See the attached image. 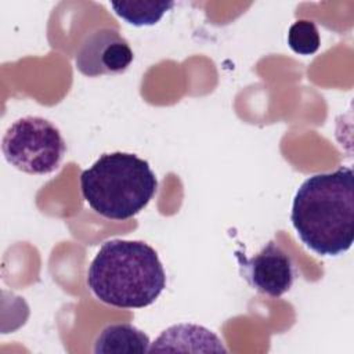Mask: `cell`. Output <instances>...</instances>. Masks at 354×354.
<instances>
[{
  "instance_id": "obj_1",
  "label": "cell",
  "mask_w": 354,
  "mask_h": 354,
  "mask_svg": "<svg viewBox=\"0 0 354 354\" xmlns=\"http://www.w3.org/2000/svg\"><path fill=\"white\" fill-rule=\"evenodd\" d=\"M290 221L300 241L321 256H339L354 241V173L340 167L301 183Z\"/></svg>"
},
{
  "instance_id": "obj_2",
  "label": "cell",
  "mask_w": 354,
  "mask_h": 354,
  "mask_svg": "<svg viewBox=\"0 0 354 354\" xmlns=\"http://www.w3.org/2000/svg\"><path fill=\"white\" fill-rule=\"evenodd\" d=\"M87 286L102 303L118 308L151 306L166 288L156 250L142 241L111 239L87 270Z\"/></svg>"
},
{
  "instance_id": "obj_3",
  "label": "cell",
  "mask_w": 354,
  "mask_h": 354,
  "mask_svg": "<svg viewBox=\"0 0 354 354\" xmlns=\"http://www.w3.org/2000/svg\"><path fill=\"white\" fill-rule=\"evenodd\" d=\"M158 189L149 163L134 153L101 155L80 174V191L87 205L109 220H129L138 214Z\"/></svg>"
},
{
  "instance_id": "obj_4",
  "label": "cell",
  "mask_w": 354,
  "mask_h": 354,
  "mask_svg": "<svg viewBox=\"0 0 354 354\" xmlns=\"http://www.w3.org/2000/svg\"><path fill=\"white\" fill-rule=\"evenodd\" d=\"M6 160L28 174L55 171L66 152L59 129L41 116H24L6 130L1 141Z\"/></svg>"
},
{
  "instance_id": "obj_5",
  "label": "cell",
  "mask_w": 354,
  "mask_h": 354,
  "mask_svg": "<svg viewBox=\"0 0 354 354\" xmlns=\"http://www.w3.org/2000/svg\"><path fill=\"white\" fill-rule=\"evenodd\" d=\"M129 41L112 28H100L88 33L80 43L76 55V69L88 77L119 75L133 62Z\"/></svg>"
},
{
  "instance_id": "obj_6",
  "label": "cell",
  "mask_w": 354,
  "mask_h": 354,
  "mask_svg": "<svg viewBox=\"0 0 354 354\" xmlns=\"http://www.w3.org/2000/svg\"><path fill=\"white\" fill-rule=\"evenodd\" d=\"M241 274L257 292L270 297L285 295L293 285L296 270L292 257L274 241L253 257L236 252Z\"/></svg>"
},
{
  "instance_id": "obj_7",
  "label": "cell",
  "mask_w": 354,
  "mask_h": 354,
  "mask_svg": "<svg viewBox=\"0 0 354 354\" xmlns=\"http://www.w3.org/2000/svg\"><path fill=\"white\" fill-rule=\"evenodd\" d=\"M149 337L131 324L105 326L94 342L95 354H142L149 351Z\"/></svg>"
},
{
  "instance_id": "obj_8",
  "label": "cell",
  "mask_w": 354,
  "mask_h": 354,
  "mask_svg": "<svg viewBox=\"0 0 354 354\" xmlns=\"http://www.w3.org/2000/svg\"><path fill=\"white\" fill-rule=\"evenodd\" d=\"M174 343H201L206 346L209 351H227L221 344V340L213 332L194 324H180L167 328L158 336L149 347V351H167ZM177 346H174L171 351H174Z\"/></svg>"
},
{
  "instance_id": "obj_9",
  "label": "cell",
  "mask_w": 354,
  "mask_h": 354,
  "mask_svg": "<svg viewBox=\"0 0 354 354\" xmlns=\"http://www.w3.org/2000/svg\"><path fill=\"white\" fill-rule=\"evenodd\" d=\"M174 6L173 1H111V7L118 17L134 26H149L160 21V18Z\"/></svg>"
},
{
  "instance_id": "obj_10",
  "label": "cell",
  "mask_w": 354,
  "mask_h": 354,
  "mask_svg": "<svg viewBox=\"0 0 354 354\" xmlns=\"http://www.w3.org/2000/svg\"><path fill=\"white\" fill-rule=\"evenodd\" d=\"M288 44L299 55H311L318 51L321 39L317 25L308 19L296 21L288 30Z\"/></svg>"
}]
</instances>
